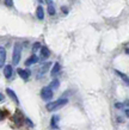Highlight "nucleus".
I'll use <instances>...</instances> for the list:
<instances>
[{
	"label": "nucleus",
	"mask_w": 129,
	"mask_h": 130,
	"mask_svg": "<svg viewBox=\"0 0 129 130\" xmlns=\"http://www.w3.org/2000/svg\"><path fill=\"white\" fill-rule=\"evenodd\" d=\"M67 103H68V100H67L66 98H61V99H58L56 102L48 103L46 107H47L48 111H55V110H58V109H60V107L65 106Z\"/></svg>",
	"instance_id": "nucleus-1"
},
{
	"label": "nucleus",
	"mask_w": 129,
	"mask_h": 130,
	"mask_svg": "<svg viewBox=\"0 0 129 130\" xmlns=\"http://www.w3.org/2000/svg\"><path fill=\"white\" fill-rule=\"evenodd\" d=\"M20 55H22V45L19 43H15L13 47V56H12V63L13 64H18L20 61Z\"/></svg>",
	"instance_id": "nucleus-2"
},
{
	"label": "nucleus",
	"mask_w": 129,
	"mask_h": 130,
	"mask_svg": "<svg viewBox=\"0 0 129 130\" xmlns=\"http://www.w3.org/2000/svg\"><path fill=\"white\" fill-rule=\"evenodd\" d=\"M53 95H54L53 90L49 88V87H43L42 91H41V97H42V99H44V100H50V99L53 98Z\"/></svg>",
	"instance_id": "nucleus-3"
},
{
	"label": "nucleus",
	"mask_w": 129,
	"mask_h": 130,
	"mask_svg": "<svg viewBox=\"0 0 129 130\" xmlns=\"http://www.w3.org/2000/svg\"><path fill=\"white\" fill-rule=\"evenodd\" d=\"M18 74L20 75V78L24 80H27L29 79V76H30V71H27V69H22V68H18Z\"/></svg>",
	"instance_id": "nucleus-4"
},
{
	"label": "nucleus",
	"mask_w": 129,
	"mask_h": 130,
	"mask_svg": "<svg viewBox=\"0 0 129 130\" xmlns=\"http://www.w3.org/2000/svg\"><path fill=\"white\" fill-rule=\"evenodd\" d=\"M6 61V50L4 47H0V67H3Z\"/></svg>",
	"instance_id": "nucleus-5"
},
{
	"label": "nucleus",
	"mask_w": 129,
	"mask_h": 130,
	"mask_svg": "<svg viewBox=\"0 0 129 130\" xmlns=\"http://www.w3.org/2000/svg\"><path fill=\"white\" fill-rule=\"evenodd\" d=\"M12 73H13V68H12V66H10V64L5 66V68H4V75L7 78V79L12 76Z\"/></svg>",
	"instance_id": "nucleus-6"
},
{
	"label": "nucleus",
	"mask_w": 129,
	"mask_h": 130,
	"mask_svg": "<svg viewBox=\"0 0 129 130\" xmlns=\"http://www.w3.org/2000/svg\"><path fill=\"white\" fill-rule=\"evenodd\" d=\"M38 62V57L35 55L30 56V59H27L26 61H25V66H31V64H34V63H37Z\"/></svg>",
	"instance_id": "nucleus-7"
},
{
	"label": "nucleus",
	"mask_w": 129,
	"mask_h": 130,
	"mask_svg": "<svg viewBox=\"0 0 129 130\" xmlns=\"http://www.w3.org/2000/svg\"><path fill=\"white\" fill-rule=\"evenodd\" d=\"M36 16L41 20L44 18V10H43L42 6H38V7H37V10H36Z\"/></svg>",
	"instance_id": "nucleus-8"
},
{
	"label": "nucleus",
	"mask_w": 129,
	"mask_h": 130,
	"mask_svg": "<svg viewBox=\"0 0 129 130\" xmlns=\"http://www.w3.org/2000/svg\"><path fill=\"white\" fill-rule=\"evenodd\" d=\"M6 93H7V94L10 95V97H11V98H12V100H13V102L19 103V100H18V97H17V95H16V93H15V92H13V91L11 90V88H7V90H6Z\"/></svg>",
	"instance_id": "nucleus-9"
},
{
	"label": "nucleus",
	"mask_w": 129,
	"mask_h": 130,
	"mask_svg": "<svg viewBox=\"0 0 129 130\" xmlns=\"http://www.w3.org/2000/svg\"><path fill=\"white\" fill-rule=\"evenodd\" d=\"M49 56V50L47 49V47H42L41 48V57L42 59H47Z\"/></svg>",
	"instance_id": "nucleus-10"
},
{
	"label": "nucleus",
	"mask_w": 129,
	"mask_h": 130,
	"mask_svg": "<svg viewBox=\"0 0 129 130\" xmlns=\"http://www.w3.org/2000/svg\"><path fill=\"white\" fill-rule=\"evenodd\" d=\"M60 69H61V66H60L59 63H55L54 67H53V69H51V75H53V76L56 75L60 72Z\"/></svg>",
	"instance_id": "nucleus-11"
},
{
	"label": "nucleus",
	"mask_w": 129,
	"mask_h": 130,
	"mask_svg": "<svg viewBox=\"0 0 129 130\" xmlns=\"http://www.w3.org/2000/svg\"><path fill=\"white\" fill-rule=\"evenodd\" d=\"M49 66H50V63H49V62L42 64V67H41V69H39V74H41V75L44 74V73H46V72L49 69Z\"/></svg>",
	"instance_id": "nucleus-12"
},
{
	"label": "nucleus",
	"mask_w": 129,
	"mask_h": 130,
	"mask_svg": "<svg viewBox=\"0 0 129 130\" xmlns=\"http://www.w3.org/2000/svg\"><path fill=\"white\" fill-rule=\"evenodd\" d=\"M60 86V81L59 80H53L50 83V85H49V88H51V90H55V88H58V87Z\"/></svg>",
	"instance_id": "nucleus-13"
},
{
	"label": "nucleus",
	"mask_w": 129,
	"mask_h": 130,
	"mask_svg": "<svg viewBox=\"0 0 129 130\" xmlns=\"http://www.w3.org/2000/svg\"><path fill=\"white\" fill-rule=\"evenodd\" d=\"M58 121H59V117L58 116H53V118H51V128H56L58 126Z\"/></svg>",
	"instance_id": "nucleus-14"
},
{
	"label": "nucleus",
	"mask_w": 129,
	"mask_h": 130,
	"mask_svg": "<svg viewBox=\"0 0 129 130\" xmlns=\"http://www.w3.org/2000/svg\"><path fill=\"white\" fill-rule=\"evenodd\" d=\"M48 13H49L50 16H54L55 14V8L53 5H49V6H48Z\"/></svg>",
	"instance_id": "nucleus-15"
},
{
	"label": "nucleus",
	"mask_w": 129,
	"mask_h": 130,
	"mask_svg": "<svg viewBox=\"0 0 129 130\" xmlns=\"http://www.w3.org/2000/svg\"><path fill=\"white\" fill-rule=\"evenodd\" d=\"M116 73H117L120 76H121L122 79H124V81H125V84H128V78H127V75L125 74H123V73H121V72H118V71H115Z\"/></svg>",
	"instance_id": "nucleus-16"
},
{
	"label": "nucleus",
	"mask_w": 129,
	"mask_h": 130,
	"mask_svg": "<svg viewBox=\"0 0 129 130\" xmlns=\"http://www.w3.org/2000/svg\"><path fill=\"white\" fill-rule=\"evenodd\" d=\"M38 49H41V44L38 43V42H36L35 44H34V48H32V51L35 53V51H37Z\"/></svg>",
	"instance_id": "nucleus-17"
},
{
	"label": "nucleus",
	"mask_w": 129,
	"mask_h": 130,
	"mask_svg": "<svg viewBox=\"0 0 129 130\" xmlns=\"http://www.w3.org/2000/svg\"><path fill=\"white\" fill-rule=\"evenodd\" d=\"M5 5L7 7H12L13 6V0H5Z\"/></svg>",
	"instance_id": "nucleus-18"
},
{
	"label": "nucleus",
	"mask_w": 129,
	"mask_h": 130,
	"mask_svg": "<svg viewBox=\"0 0 129 130\" xmlns=\"http://www.w3.org/2000/svg\"><path fill=\"white\" fill-rule=\"evenodd\" d=\"M62 12H63V13H67V12H68V11H67V8L65 7V6L62 7Z\"/></svg>",
	"instance_id": "nucleus-19"
},
{
	"label": "nucleus",
	"mask_w": 129,
	"mask_h": 130,
	"mask_svg": "<svg viewBox=\"0 0 129 130\" xmlns=\"http://www.w3.org/2000/svg\"><path fill=\"white\" fill-rule=\"evenodd\" d=\"M4 118V115H3V112H1V111H0V121H1V119Z\"/></svg>",
	"instance_id": "nucleus-20"
},
{
	"label": "nucleus",
	"mask_w": 129,
	"mask_h": 130,
	"mask_svg": "<svg viewBox=\"0 0 129 130\" xmlns=\"http://www.w3.org/2000/svg\"><path fill=\"white\" fill-rule=\"evenodd\" d=\"M116 107H118V109H120V107H122V104H120V103H117V104H116Z\"/></svg>",
	"instance_id": "nucleus-21"
},
{
	"label": "nucleus",
	"mask_w": 129,
	"mask_h": 130,
	"mask_svg": "<svg viewBox=\"0 0 129 130\" xmlns=\"http://www.w3.org/2000/svg\"><path fill=\"white\" fill-rule=\"evenodd\" d=\"M1 100H4V95L0 93V102H1Z\"/></svg>",
	"instance_id": "nucleus-22"
}]
</instances>
